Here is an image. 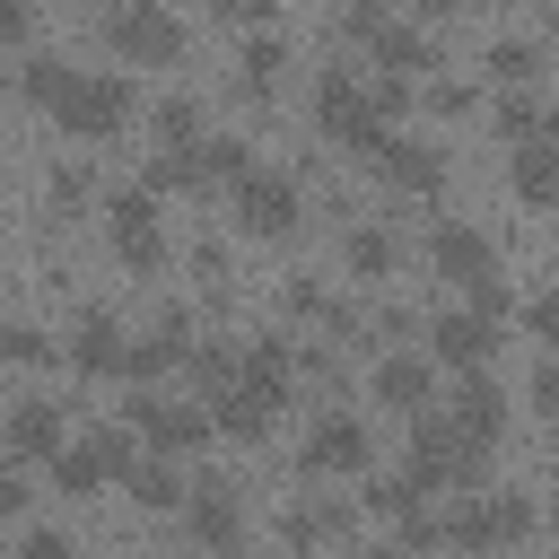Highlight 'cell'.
I'll return each mask as SVG.
<instances>
[{
    "label": "cell",
    "mask_w": 559,
    "mask_h": 559,
    "mask_svg": "<svg viewBox=\"0 0 559 559\" xmlns=\"http://www.w3.org/2000/svg\"><path fill=\"white\" fill-rule=\"evenodd\" d=\"M480 472H489V445H472L445 411H419V419H411V480H419V489H454V498H472Z\"/></svg>",
    "instance_id": "cell-1"
},
{
    "label": "cell",
    "mask_w": 559,
    "mask_h": 559,
    "mask_svg": "<svg viewBox=\"0 0 559 559\" xmlns=\"http://www.w3.org/2000/svg\"><path fill=\"white\" fill-rule=\"evenodd\" d=\"M314 122H323V140L367 148V157L393 140V122H384L376 96H367V70H314Z\"/></svg>",
    "instance_id": "cell-2"
},
{
    "label": "cell",
    "mask_w": 559,
    "mask_h": 559,
    "mask_svg": "<svg viewBox=\"0 0 559 559\" xmlns=\"http://www.w3.org/2000/svg\"><path fill=\"white\" fill-rule=\"evenodd\" d=\"M52 114H61L70 140H114V131L140 114V96H131L122 70H70V87L52 96Z\"/></svg>",
    "instance_id": "cell-3"
},
{
    "label": "cell",
    "mask_w": 559,
    "mask_h": 559,
    "mask_svg": "<svg viewBox=\"0 0 559 559\" xmlns=\"http://www.w3.org/2000/svg\"><path fill=\"white\" fill-rule=\"evenodd\" d=\"M105 236H114V253H122L131 271H157V262H166V218H157V192H140V183L105 192Z\"/></svg>",
    "instance_id": "cell-4"
},
{
    "label": "cell",
    "mask_w": 559,
    "mask_h": 559,
    "mask_svg": "<svg viewBox=\"0 0 559 559\" xmlns=\"http://www.w3.org/2000/svg\"><path fill=\"white\" fill-rule=\"evenodd\" d=\"M122 428H131L148 454H183V445H210V411H201V402H175V393H131Z\"/></svg>",
    "instance_id": "cell-5"
},
{
    "label": "cell",
    "mask_w": 559,
    "mask_h": 559,
    "mask_svg": "<svg viewBox=\"0 0 559 559\" xmlns=\"http://www.w3.org/2000/svg\"><path fill=\"white\" fill-rule=\"evenodd\" d=\"M297 210H306V183H297L288 166H253V175H236V218H245L253 236H288Z\"/></svg>",
    "instance_id": "cell-6"
},
{
    "label": "cell",
    "mask_w": 559,
    "mask_h": 559,
    "mask_svg": "<svg viewBox=\"0 0 559 559\" xmlns=\"http://www.w3.org/2000/svg\"><path fill=\"white\" fill-rule=\"evenodd\" d=\"M183 524H192V542H201V550H218V559H227V550H245V507H236V480H218V472H210V480H192Z\"/></svg>",
    "instance_id": "cell-7"
},
{
    "label": "cell",
    "mask_w": 559,
    "mask_h": 559,
    "mask_svg": "<svg viewBox=\"0 0 559 559\" xmlns=\"http://www.w3.org/2000/svg\"><path fill=\"white\" fill-rule=\"evenodd\" d=\"M105 35H114L122 52H140V61H175V52H183V17L157 9V0H122V9L105 17Z\"/></svg>",
    "instance_id": "cell-8"
},
{
    "label": "cell",
    "mask_w": 559,
    "mask_h": 559,
    "mask_svg": "<svg viewBox=\"0 0 559 559\" xmlns=\"http://www.w3.org/2000/svg\"><path fill=\"white\" fill-rule=\"evenodd\" d=\"M428 349H437L454 376H472V367H489V358H498V323H489V314H472V306H445V314H428Z\"/></svg>",
    "instance_id": "cell-9"
},
{
    "label": "cell",
    "mask_w": 559,
    "mask_h": 559,
    "mask_svg": "<svg viewBox=\"0 0 559 559\" xmlns=\"http://www.w3.org/2000/svg\"><path fill=\"white\" fill-rule=\"evenodd\" d=\"M428 262H437L445 280H463V288H472V280H489V271H498V245H489L472 218H437V227H428Z\"/></svg>",
    "instance_id": "cell-10"
},
{
    "label": "cell",
    "mask_w": 559,
    "mask_h": 559,
    "mask_svg": "<svg viewBox=\"0 0 559 559\" xmlns=\"http://www.w3.org/2000/svg\"><path fill=\"white\" fill-rule=\"evenodd\" d=\"M367 419H349V411H314V428H306V472H367Z\"/></svg>",
    "instance_id": "cell-11"
},
{
    "label": "cell",
    "mask_w": 559,
    "mask_h": 559,
    "mask_svg": "<svg viewBox=\"0 0 559 559\" xmlns=\"http://www.w3.org/2000/svg\"><path fill=\"white\" fill-rule=\"evenodd\" d=\"M122 349H131V332H122V314H105V306H79V323H70V367L79 376H114L122 367Z\"/></svg>",
    "instance_id": "cell-12"
},
{
    "label": "cell",
    "mask_w": 559,
    "mask_h": 559,
    "mask_svg": "<svg viewBox=\"0 0 559 559\" xmlns=\"http://www.w3.org/2000/svg\"><path fill=\"white\" fill-rule=\"evenodd\" d=\"M288 384H297V358H288V341L280 332H253L245 341V358H236V393H253V402H288Z\"/></svg>",
    "instance_id": "cell-13"
},
{
    "label": "cell",
    "mask_w": 559,
    "mask_h": 559,
    "mask_svg": "<svg viewBox=\"0 0 559 559\" xmlns=\"http://www.w3.org/2000/svg\"><path fill=\"white\" fill-rule=\"evenodd\" d=\"M0 445L9 454H61L70 437H61V402L52 393H17L9 411H0Z\"/></svg>",
    "instance_id": "cell-14"
},
{
    "label": "cell",
    "mask_w": 559,
    "mask_h": 559,
    "mask_svg": "<svg viewBox=\"0 0 559 559\" xmlns=\"http://www.w3.org/2000/svg\"><path fill=\"white\" fill-rule=\"evenodd\" d=\"M376 166H384V183H402V192H437V183H445V148L419 140V131H393V140L376 148Z\"/></svg>",
    "instance_id": "cell-15"
},
{
    "label": "cell",
    "mask_w": 559,
    "mask_h": 559,
    "mask_svg": "<svg viewBox=\"0 0 559 559\" xmlns=\"http://www.w3.org/2000/svg\"><path fill=\"white\" fill-rule=\"evenodd\" d=\"M428 393H437V367H428V349H384L376 358V402H393V411H428Z\"/></svg>",
    "instance_id": "cell-16"
},
{
    "label": "cell",
    "mask_w": 559,
    "mask_h": 559,
    "mask_svg": "<svg viewBox=\"0 0 559 559\" xmlns=\"http://www.w3.org/2000/svg\"><path fill=\"white\" fill-rule=\"evenodd\" d=\"M445 419H454V428H463L472 445H489V437L507 428V384H498L489 367H472V376L454 384V411H445Z\"/></svg>",
    "instance_id": "cell-17"
},
{
    "label": "cell",
    "mask_w": 559,
    "mask_h": 559,
    "mask_svg": "<svg viewBox=\"0 0 559 559\" xmlns=\"http://www.w3.org/2000/svg\"><path fill=\"white\" fill-rule=\"evenodd\" d=\"M367 44H376V70H384V79H411V70H437V35H428L419 17H384V26L367 35Z\"/></svg>",
    "instance_id": "cell-18"
},
{
    "label": "cell",
    "mask_w": 559,
    "mask_h": 559,
    "mask_svg": "<svg viewBox=\"0 0 559 559\" xmlns=\"http://www.w3.org/2000/svg\"><path fill=\"white\" fill-rule=\"evenodd\" d=\"M341 262H349V280H393L402 271V236L384 218H349L341 227Z\"/></svg>",
    "instance_id": "cell-19"
},
{
    "label": "cell",
    "mask_w": 559,
    "mask_h": 559,
    "mask_svg": "<svg viewBox=\"0 0 559 559\" xmlns=\"http://www.w3.org/2000/svg\"><path fill=\"white\" fill-rule=\"evenodd\" d=\"M480 70H498V87H533V79H542V44L515 35V26H498V35L480 44Z\"/></svg>",
    "instance_id": "cell-20"
},
{
    "label": "cell",
    "mask_w": 559,
    "mask_h": 559,
    "mask_svg": "<svg viewBox=\"0 0 559 559\" xmlns=\"http://www.w3.org/2000/svg\"><path fill=\"white\" fill-rule=\"evenodd\" d=\"M280 533H288V550L341 542V533H349V498H306V507H288V515H280Z\"/></svg>",
    "instance_id": "cell-21"
},
{
    "label": "cell",
    "mask_w": 559,
    "mask_h": 559,
    "mask_svg": "<svg viewBox=\"0 0 559 559\" xmlns=\"http://www.w3.org/2000/svg\"><path fill=\"white\" fill-rule=\"evenodd\" d=\"M236 358H245V341H227V332H210V341H192V349H183V367H192V384H201L210 402L236 384Z\"/></svg>",
    "instance_id": "cell-22"
},
{
    "label": "cell",
    "mask_w": 559,
    "mask_h": 559,
    "mask_svg": "<svg viewBox=\"0 0 559 559\" xmlns=\"http://www.w3.org/2000/svg\"><path fill=\"white\" fill-rule=\"evenodd\" d=\"M148 122H157V140H166V148H201V131H210L201 96H183V87H175V96H157V105H148Z\"/></svg>",
    "instance_id": "cell-23"
},
{
    "label": "cell",
    "mask_w": 559,
    "mask_h": 559,
    "mask_svg": "<svg viewBox=\"0 0 559 559\" xmlns=\"http://www.w3.org/2000/svg\"><path fill=\"white\" fill-rule=\"evenodd\" d=\"M480 515H489V550H507V542H524V533L542 524V507H533L524 489H489V498H480Z\"/></svg>",
    "instance_id": "cell-24"
},
{
    "label": "cell",
    "mask_w": 559,
    "mask_h": 559,
    "mask_svg": "<svg viewBox=\"0 0 559 559\" xmlns=\"http://www.w3.org/2000/svg\"><path fill=\"white\" fill-rule=\"evenodd\" d=\"M507 175H515V192H524V201H559V148H542V140H515Z\"/></svg>",
    "instance_id": "cell-25"
},
{
    "label": "cell",
    "mask_w": 559,
    "mask_h": 559,
    "mask_svg": "<svg viewBox=\"0 0 559 559\" xmlns=\"http://www.w3.org/2000/svg\"><path fill=\"white\" fill-rule=\"evenodd\" d=\"M210 175H201V157L192 148H148V166H140V192H201Z\"/></svg>",
    "instance_id": "cell-26"
},
{
    "label": "cell",
    "mask_w": 559,
    "mask_h": 559,
    "mask_svg": "<svg viewBox=\"0 0 559 559\" xmlns=\"http://www.w3.org/2000/svg\"><path fill=\"white\" fill-rule=\"evenodd\" d=\"M122 489H131V498H140V507H157V515H166V507H183V498H192V489H183V472H175V463H166V454H140V472H131V480H122Z\"/></svg>",
    "instance_id": "cell-27"
},
{
    "label": "cell",
    "mask_w": 559,
    "mask_h": 559,
    "mask_svg": "<svg viewBox=\"0 0 559 559\" xmlns=\"http://www.w3.org/2000/svg\"><path fill=\"white\" fill-rule=\"evenodd\" d=\"M192 157H201V175H227V183H236V175H253V140H245V131H201V148H192Z\"/></svg>",
    "instance_id": "cell-28"
},
{
    "label": "cell",
    "mask_w": 559,
    "mask_h": 559,
    "mask_svg": "<svg viewBox=\"0 0 559 559\" xmlns=\"http://www.w3.org/2000/svg\"><path fill=\"white\" fill-rule=\"evenodd\" d=\"M367 507H376V515H393V524H411V515L428 507V489H419L411 472H376V480H367Z\"/></svg>",
    "instance_id": "cell-29"
},
{
    "label": "cell",
    "mask_w": 559,
    "mask_h": 559,
    "mask_svg": "<svg viewBox=\"0 0 559 559\" xmlns=\"http://www.w3.org/2000/svg\"><path fill=\"white\" fill-rule=\"evenodd\" d=\"M236 61H245V87H271V70H288V35L280 26H253Z\"/></svg>",
    "instance_id": "cell-30"
},
{
    "label": "cell",
    "mask_w": 559,
    "mask_h": 559,
    "mask_svg": "<svg viewBox=\"0 0 559 559\" xmlns=\"http://www.w3.org/2000/svg\"><path fill=\"white\" fill-rule=\"evenodd\" d=\"M489 122H498L507 140H533V131H542V96H533V87H498V96H489Z\"/></svg>",
    "instance_id": "cell-31"
},
{
    "label": "cell",
    "mask_w": 559,
    "mask_h": 559,
    "mask_svg": "<svg viewBox=\"0 0 559 559\" xmlns=\"http://www.w3.org/2000/svg\"><path fill=\"white\" fill-rule=\"evenodd\" d=\"M96 480H105V463H96V445H87V437H79V445H61V454H52V489H70V498H87V489H96Z\"/></svg>",
    "instance_id": "cell-32"
},
{
    "label": "cell",
    "mask_w": 559,
    "mask_h": 559,
    "mask_svg": "<svg viewBox=\"0 0 559 559\" xmlns=\"http://www.w3.org/2000/svg\"><path fill=\"white\" fill-rule=\"evenodd\" d=\"M17 87H26V96H44V105H52V96H61V87H70V61H61V52H26V61H17Z\"/></svg>",
    "instance_id": "cell-33"
},
{
    "label": "cell",
    "mask_w": 559,
    "mask_h": 559,
    "mask_svg": "<svg viewBox=\"0 0 559 559\" xmlns=\"http://www.w3.org/2000/svg\"><path fill=\"white\" fill-rule=\"evenodd\" d=\"M35 358H61L35 323H0V367H35Z\"/></svg>",
    "instance_id": "cell-34"
},
{
    "label": "cell",
    "mask_w": 559,
    "mask_h": 559,
    "mask_svg": "<svg viewBox=\"0 0 559 559\" xmlns=\"http://www.w3.org/2000/svg\"><path fill=\"white\" fill-rule=\"evenodd\" d=\"M44 183H52V201H61V210L96 192V175H87V157H52V175H44Z\"/></svg>",
    "instance_id": "cell-35"
},
{
    "label": "cell",
    "mask_w": 559,
    "mask_h": 559,
    "mask_svg": "<svg viewBox=\"0 0 559 559\" xmlns=\"http://www.w3.org/2000/svg\"><path fill=\"white\" fill-rule=\"evenodd\" d=\"M280 306H288V314H323V306H332V288H323V271H288V288H280Z\"/></svg>",
    "instance_id": "cell-36"
},
{
    "label": "cell",
    "mask_w": 559,
    "mask_h": 559,
    "mask_svg": "<svg viewBox=\"0 0 559 559\" xmlns=\"http://www.w3.org/2000/svg\"><path fill=\"white\" fill-rule=\"evenodd\" d=\"M367 96H376V114H384V122H402V114H411V79H384V70H367Z\"/></svg>",
    "instance_id": "cell-37"
},
{
    "label": "cell",
    "mask_w": 559,
    "mask_h": 559,
    "mask_svg": "<svg viewBox=\"0 0 559 559\" xmlns=\"http://www.w3.org/2000/svg\"><path fill=\"white\" fill-rule=\"evenodd\" d=\"M17 559H79V550H70V533H61V524H26Z\"/></svg>",
    "instance_id": "cell-38"
},
{
    "label": "cell",
    "mask_w": 559,
    "mask_h": 559,
    "mask_svg": "<svg viewBox=\"0 0 559 559\" xmlns=\"http://www.w3.org/2000/svg\"><path fill=\"white\" fill-rule=\"evenodd\" d=\"M524 332H533V341H559V288H542V297L524 306Z\"/></svg>",
    "instance_id": "cell-39"
},
{
    "label": "cell",
    "mask_w": 559,
    "mask_h": 559,
    "mask_svg": "<svg viewBox=\"0 0 559 559\" xmlns=\"http://www.w3.org/2000/svg\"><path fill=\"white\" fill-rule=\"evenodd\" d=\"M192 271H201V288H218V280H227V245L201 236V245H192Z\"/></svg>",
    "instance_id": "cell-40"
},
{
    "label": "cell",
    "mask_w": 559,
    "mask_h": 559,
    "mask_svg": "<svg viewBox=\"0 0 559 559\" xmlns=\"http://www.w3.org/2000/svg\"><path fill=\"white\" fill-rule=\"evenodd\" d=\"M533 411H550V419H559V358H542V367H533Z\"/></svg>",
    "instance_id": "cell-41"
},
{
    "label": "cell",
    "mask_w": 559,
    "mask_h": 559,
    "mask_svg": "<svg viewBox=\"0 0 559 559\" xmlns=\"http://www.w3.org/2000/svg\"><path fill=\"white\" fill-rule=\"evenodd\" d=\"M428 105H437V114H463L472 87H463V79H428Z\"/></svg>",
    "instance_id": "cell-42"
},
{
    "label": "cell",
    "mask_w": 559,
    "mask_h": 559,
    "mask_svg": "<svg viewBox=\"0 0 559 559\" xmlns=\"http://www.w3.org/2000/svg\"><path fill=\"white\" fill-rule=\"evenodd\" d=\"M0 515H26V480H17L9 463H0Z\"/></svg>",
    "instance_id": "cell-43"
},
{
    "label": "cell",
    "mask_w": 559,
    "mask_h": 559,
    "mask_svg": "<svg viewBox=\"0 0 559 559\" xmlns=\"http://www.w3.org/2000/svg\"><path fill=\"white\" fill-rule=\"evenodd\" d=\"M17 35H26V9H17V0H0V44H17Z\"/></svg>",
    "instance_id": "cell-44"
},
{
    "label": "cell",
    "mask_w": 559,
    "mask_h": 559,
    "mask_svg": "<svg viewBox=\"0 0 559 559\" xmlns=\"http://www.w3.org/2000/svg\"><path fill=\"white\" fill-rule=\"evenodd\" d=\"M542 148H559V96H542V131H533Z\"/></svg>",
    "instance_id": "cell-45"
},
{
    "label": "cell",
    "mask_w": 559,
    "mask_h": 559,
    "mask_svg": "<svg viewBox=\"0 0 559 559\" xmlns=\"http://www.w3.org/2000/svg\"><path fill=\"white\" fill-rule=\"evenodd\" d=\"M367 559H411V550H402V542H376V550H367Z\"/></svg>",
    "instance_id": "cell-46"
},
{
    "label": "cell",
    "mask_w": 559,
    "mask_h": 559,
    "mask_svg": "<svg viewBox=\"0 0 559 559\" xmlns=\"http://www.w3.org/2000/svg\"><path fill=\"white\" fill-rule=\"evenodd\" d=\"M550 445H559V419H550Z\"/></svg>",
    "instance_id": "cell-47"
},
{
    "label": "cell",
    "mask_w": 559,
    "mask_h": 559,
    "mask_svg": "<svg viewBox=\"0 0 559 559\" xmlns=\"http://www.w3.org/2000/svg\"><path fill=\"white\" fill-rule=\"evenodd\" d=\"M157 559H166V550H157Z\"/></svg>",
    "instance_id": "cell-48"
}]
</instances>
